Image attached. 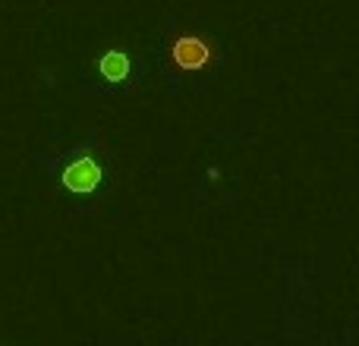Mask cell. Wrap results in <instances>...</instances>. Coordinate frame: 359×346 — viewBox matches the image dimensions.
I'll return each instance as SVG.
<instances>
[{"instance_id": "cell-2", "label": "cell", "mask_w": 359, "mask_h": 346, "mask_svg": "<svg viewBox=\"0 0 359 346\" xmlns=\"http://www.w3.org/2000/svg\"><path fill=\"white\" fill-rule=\"evenodd\" d=\"M92 73L98 76L107 88H120L136 76V57H133L126 48L114 44V48H104L92 60Z\"/></svg>"}, {"instance_id": "cell-3", "label": "cell", "mask_w": 359, "mask_h": 346, "mask_svg": "<svg viewBox=\"0 0 359 346\" xmlns=\"http://www.w3.org/2000/svg\"><path fill=\"white\" fill-rule=\"evenodd\" d=\"M104 183V167L98 164V158L79 155L60 170V186L73 195H92Z\"/></svg>"}, {"instance_id": "cell-1", "label": "cell", "mask_w": 359, "mask_h": 346, "mask_svg": "<svg viewBox=\"0 0 359 346\" xmlns=\"http://www.w3.org/2000/svg\"><path fill=\"white\" fill-rule=\"evenodd\" d=\"M158 44L164 48V60L174 76L192 79V76H211L221 73L230 57L227 38L221 29L202 19H174L161 22L158 29Z\"/></svg>"}]
</instances>
